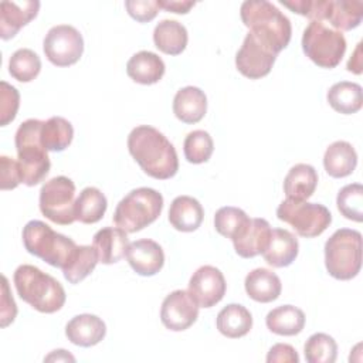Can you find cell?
I'll return each instance as SVG.
<instances>
[{
  "label": "cell",
  "mask_w": 363,
  "mask_h": 363,
  "mask_svg": "<svg viewBox=\"0 0 363 363\" xmlns=\"http://www.w3.org/2000/svg\"><path fill=\"white\" fill-rule=\"evenodd\" d=\"M275 60L277 54L248 33L241 48L235 54V67L244 77L250 79H259L269 74Z\"/></svg>",
  "instance_id": "13"
},
{
  "label": "cell",
  "mask_w": 363,
  "mask_h": 363,
  "mask_svg": "<svg viewBox=\"0 0 363 363\" xmlns=\"http://www.w3.org/2000/svg\"><path fill=\"white\" fill-rule=\"evenodd\" d=\"M159 7L164 9L166 11L177 13V14H186L190 11V9L196 4L194 1L190 0H157Z\"/></svg>",
  "instance_id": "45"
},
{
  "label": "cell",
  "mask_w": 363,
  "mask_h": 363,
  "mask_svg": "<svg viewBox=\"0 0 363 363\" xmlns=\"http://www.w3.org/2000/svg\"><path fill=\"white\" fill-rule=\"evenodd\" d=\"M357 164L354 147L345 140H336L325 152L323 167L330 177L342 179L353 173Z\"/></svg>",
  "instance_id": "27"
},
{
  "label": "cell",
  "mask_w": 363,
  "mask_h": 363,
  "mask_svg": "<svg viewBox=\"0 0 363 363\" xmlns=\"http://www.w3.org/2000/svg\"><path fill=\"white\" fill-rule=\"evenodd\" d=\"M244 286L247 295L261 303L275 301L282 291V284L278 275L267 268H255L248 272Z\"/></svg>",
  "instance_id": "25"
},
{
  "label": "cell",
  "mask_w": 363,
  "mask_h": 363,
  "mask_svg": "<svg viewBox=\"0 0 363 363\" xmlns=\"http://www.w3.org/2000/svg\"><path fill=\"white\" fill-rule=\"evenodd\" d=\"M227 284L223 272L213 265L200 267L189 281V294L200 308H211L225 295Z\"/></svg>",
  "instance_id": "15"
},
{
  "label": "cell",
  "mask_w": 363,
  "mask_h": 363,
  "mask_svg": "<svg viewBox=\"0 0 363 363\" xmlns=\"http://www.w3.org/2000/svg\"><path fill=\"white\" fill-rule=\"evenodd\" d=\"M20 106V94L18 91L7 84L6 81L0 82V125H9L17 115Z\"/></svg>",
  "instance_id": "40"
},
{
  "label": "cell",
  "mask_w": 363,
  "mask_h": 363,
  "mask_svg": "<svg viewBox=\"0 0 363 363\" xmlns=\"http://www.w3.org/2000/svg\"><path fill=\"white\" fill-rule=\"evenodd\" d=\"M277 217L305 238L320 235L332 223V214L323 204L306 200H284L277 208Z\"/></svg>",
  "instance_id": "10"
},
{
  "label": "cell",
  "mask_w": 363,
  "mask_h": 363,
  "mask_svg": "<svg viewBox=\"0 0 363 363\" xmlns=\"http://www.w3.org/2000/svg\"><path fill=\"white\" fill-rule=\"evenodd\" d=\"M199 308L200 306L189 291L177 289L170 292L163 299L160 308V320L167 329L182 332L189 329L197 320Z\"/></svg>",
  "instance_id": "14"
},
{
  "label": "cell",
  "mask_w": 363,
  "mask_h": 363,
  "mask_svg": "<svg viewBox=\"0 0 363 363\" xmlns=\"http://www.w3.org/2000/svg\"><path fill=\"white\" fill-rule=\"evenodd\" d=\"M336 204L343 217L347 220L363 221V186L352 183L342 187L336 197Z\"/></svg>",
  "instance_id": "37"
},
{
  "label": "cell",
  "mask_w": 363,
  "mask_h": 363,
  "mask_svg": "<svg viewBox=\"0 0 363 363\" xmlns=\"http://www.w3.org/2000/svg\"><path fill=\"white\" fill-rule=\"evenodd\" d=\"M98 262V255L94 247L78 245L69 262L62 268L64 278L69 284H78L95 269Z\"/></svg>",
  "instance_id": "35"
},
{
  "label": "cell",
  "mask_w": 363,
  "mask_h": 363,
  "mask_svg": "<svg viewBox=\"0 0 363 363\" xmlns=\"http://www.w3.org/2000/svg\"><path fill=\"white\" fill-rule=\"evenodd\" d=\"M184 157L193 164L207 162L214 150V143L208 132L197 129L190 132L183 143Z\"/></svg>",
  "instance_id": "39"
},
{
  "label": "cell",
  "mask_w": 363,
  "mask_h": 363,
  "mask_svg": "<svg viewBox=\"0 0 363 363\" xmlns=\"http://www.w3.org/2000/svg\"><path fill=\"white\" fill-rule=\"evenodd\" d=\"M128 149L142 170L153 179L166 180L179 170L174 146L153 126L133 128L128 136Z\"/></svg>",
  "instance_id": "1"
},
{
  "label": "cell",
  "mask_w": 363,
  "mask_h": 363,
  "mask_svg": "<svg viewBox=\"0 0 363 363\" xmlns=\"http://www.w3.org/2000/svg\"><path fill=\"white\" fill-rule=\"evenodd\" d=\"M302 50L320 68H335L346 52L345 35L320 21H311L302 34Z\"/></svg>",
  "instance_id": "9"
},
{
  "label": "cell",
  "mask_w": 363,
  "mask_h": 363,
  "mask_svg": "<svg viewBox=\"0 0 363 363\" xmlns=\"http://www.w3.org/2000/svg\"><path fill=\"white\" fill-rule=\"evenodd\" d=\"M207 111L206 94L197 86L179 89L173 99V113L184 123L200 122Z\"/></svg>",
  "instance_id": "22"
},
{
  "label": "cell",
  "mask_w": 363,
  "mask_h": 363,
  "mask_svg": "<svg viewBox=\"0 0 363 363\" xmlns=\"http://www.w3.org/2000/svg\"><path fill=\"white\" fill-rule=\"evenodd\" d=\"M325 265L339 281L354 278L362 268V234L352 228L336 230L325 244Z\"/></svg>",
  "instance_id": "7"
},
{
  "label": "cell",
  "mask_w": 363,
  "mask_h": 363,
  "mask_svg": "<svg viewBox=\"0 0 363 363\" xmlns=\"http://www.w3.org/2000/svg\"><path fill=\"white\" fill-rule=\"evenodd\" d=\"M68 340L81 347L98 345L106 335L105 322L96 315L82 313L74 316L65 326Z\"/></svg>",
  "instance_id": "19"
},
{
  "label": "cell",
  "mask_w": 363,
  "mask_h": 363,
  "mask_svg": "<svg viewBox=\"0 0 363 363\" xmlns=\"http://www.w3.org/2000/svg\"><path fill=\"white\" fill-rule=\"evenodd\" d=\"M318 186V173L313 166L298 163L289 169L284 179V193L286 199L305 201L309 199Z\"/></svg>",
  "instance_id": "24"
},
{
  "label": "cell",
  "mask_w": 363,
  "mask_h": 363,
  "mask_svg": "<svg viewBox=\"0 0 363 363\" xmlns=\"http://www.w3.org/2000/svg\"><path fill=\"white\" fill-rule=\"evenodd\" d=\"M308 363H333L337 357V345L326 333H313L303 347Z\"/></svg>",
  "instance_id": "38"
},
{
  "label": "cell",
  "mask_w": 363,
  "mask_h": 363,
  "mask_svg": "<svg viewBox=\"0 0 363 363\" xmlns=\"http://www.w3.org/2000/svg\"><path fill=\"white\" fill-rule=\"evenodd\" d=\"M251 218L247 213L238 207L225 206L216 211L214 227L218 234L230 238L231 241L237 240L247 230Z\"/></svg>",
  "instance_id": "34"
},
{
  "label": "cell",
  "mask_w": 363,
  "mask_h": 363,
  "mask_svg": "<svg viewBox=\"0 0 363 363\" xmlns=\"http://www.w3.org/2000/svg\"><path fill=\"white\" fill-rule=\"evenodd\" d=\"M41 126L43 121L27 119L18 126L14 138L21 183L27 186L43 182L51 167L47 149L41 143Z\"/></svg>",
  "instance_id": "4"
},
{
  "label": "cell",
  "mask_w": 363,
  "mask_h": 363,
  "mask_svg": "<svg viewBox=\"0 0 363 363\" xmlns=\"http://www.w3.org/2000/svg\"><path fill=\"white\" fill-rule=\"evenodd\" d=\"M187 30L176 20H162L153 31V41L159 51L167 55H179L187 45Z\"/></svg>",
  "instance_id": "29"
},
{
  "label": "cell",
  "mask_w": 363,
  "mask_h": 363,
  "mask_svg": "<svg viewBox=\"0 0 363 363\" xmlns=\"http://www.w3.org/2000/svg\"><path fill=\"white\" fill-rule=\"evenodd\" d=\"M281 4L311 21H329L337 31L360 26L363 3L357 0H281Z\"/></svg>",
  "instance_id": "5"
},
{
  "label": "cell",
  "mask_w": 363,
  "mask_h": 363,
  "mask_svg": "<svg viewBox=\"0 0 363 363\" xmlns=\"http://www.w3.org/2000/svg\"><path fill=\"white\" fill-rule=\"evenodd\" d=\"M0 189L1 190H11L16 189L21 183V172L18 162L9 157L0 156Z\"/></svg>",
  "instance_id": "42"
},
{
  "label": "cell",
  "mask_w": 363,
  "mask_h": 363,
  "mask_svg": "<svg viewBox=\"0 0 363 363\" xmlns=\"http://www.w3.org/2000/svg\"><path fill=\"white\" fill-rule=\"evenodd\" d=\"M125 7L129 16L139 23L152 21L160 9L156 0H126Z\"/></svg>",
  "instance_id": "41"
},
{
  "label": "cell",
  "mask_w": 363,
  "mask_h": 363,
  "mask_svg": "<svg viewBox=\"0 0 363 363\" xmlns=\"http://www.w3.org/2000/svg\"><path fill=\"white\" fill-rule=\"evenodd\" d=\"M346 68L353 74H362V43L357 44L354 52L350 55Z\"/></svg>",
  "instance_id": "46"
},
{
  "label": "cell",
  "mask_w": 363,
  "mask_h": 363,
  "mask_svg": "<svg viewBox=\"0 0 363 363\" xmlns=\"http://www.w3.org/2000/svg\"><path fill=\"white\" fill-rule=\"evenodd\" d=\"M13 281L18 296L38 312L54 313L65 303L62 285L34 265H20L14 271Z\"/></svg>",
  "instance_id": "3"
},
{
  "label": "cell",
  "mask_w": 363,
  "mask_h": 363,
  "mask_svg": "<svg viewBox=\"0 0 363 363\" xmlns=\"http://www.w3.org/2000/svg\"><path fill=\"white\" fill-rule=\"evenodd\" d=\"M75 184L65 176L45 182L40 190V210L52 223L68 225L75 221Z\"/></svg>",
  "instance_id": "11"
},
{
  "label": "cell",
  "mask_w": 363,
  "mask_h": 363,
  "mask_svg": "<svg viewBox=\"0 0 363 363\" xmlns=\"http://www.w3.org/2000/svg\"><path fill=\"white\" fill-rule=\"evenodd\" d=\"M108 207L105 194L96 187H85L75 200V220L84 224L98 223Z\"/></svg>",
  "instance_id": "32"
},
{
  "label": "cell",
  "mask_w": 363,
  "mask_h": 363,
  "mask_svg": "<svg viewBox=\"0 0 363 363\" xmlns=\"http://www.w3.org/2000/svg\"><path fill=\"white\" fill-rule=\"evenodd\" d=\"M267 362L268 363H298L299 356L291 345L277 343L269 349L267 354Z\"/></svg>",
  "instance_id": "44"
},
{
  "label": "cell",
  "mask_w": 363,
  "mask_h": 363,
  "mask_svg": "<svg viewBox=\"0 0 363 363\" xmlns=\"http://www.w3.org/2000/svg\"><path fill=\"white\" fill-rule=\"evenodd\" d=\"M43 50L51 64L57 67H69L79 61L84 52V38L72 26H54L45 34Z\"/></svg>",
  "instance_id": "12"
},
{
  "label": "cell",
  "mask_w": 363,
  "mask_h": 363,
  "mask_svg": "<svg viewBox=\"0 0 363 363\" xmlns=\"http://www.w3.org/2000/svg\"><path fill=\"white\" fill-rule=\"evenodd\" d=\"M1 279H3V294H1L0 313H1V328H6L7 325H10L14 320V318L17 315V306H16V302H14L11 294H10L7 278L3 275Z\"/></svg>",
  "instance_id": "43"
},
{
  "label": "cell",
  "mask_w": 363,
  "mask_h": 363,
  "mask_svg": "<svg viewBox=\"0 0 363 363\" xmlns=\"http://www.w3.org/2000/svg\"><path fill=\"white\" fill-rule=\"evenodd\" d=\"M329 105L339 113L352 115L362 109L363 92L362 86L356 82L340 81L333 84L328 91Z\"/></svg>",
  "instance_id": "31"
},
{
  "label": "cell",
  "mask_w": 363,
  "mask_h": 363,
  "mask_svg": "<svg viewBox=\"0 0 363 363\" xmlns=\"http://www.w3.org/2000/svg\"><path fill=\"white\" fill-rule=\"evenodd\" d=\"M204 217V210L199 200L190 196H177L169 208L170 224L183 233H191L197 230Z\"/></svg>",
  "instance_id": "23"
},
{
  "label": "cell",
  "mask_w": 363,
  "mask_h": 363,
  "mask_svg": "<svg viewBox=\"0 0 363 363\" xmlns=\"http://www.w3.org/2000/svg\"><path fill=\"white\" fill-rule=\"evenodd\" d=\"M271 225L264 218H251L241 237L233 241L235 252L242 258H254L264 252L271 235Z\"/></svg>",
  "instance_id": "26"
},
{
  "label": "cell",
  "mask_w": 363,
  "mask_h": 363,
  "mask_svg": "<svg viewBox=\"0 0 363 363\" xmlns=\"http://www.w3.org/2000/svg\"><path fill=\"white\" fill-rule=\"evenodd\" d=\"M265 323L275 335L294 336L302 332L305 326V313L294 305H281L268 312Z\"/></svg>",
  "instance_id": "30"
},
{
  "label": "cell",
  "mask_w": 363,
  "mask_h": 363,
  "mask_svg": "<svg viewBox=\"0 0 363 363\" xmlns=\"http://www.w3.org/2000/svg\"><path fill=\"white\" fill-rule=\"evenodd\" d=\"M125 257L132 269L142 277H152L157 274L164 264V252L162 247L149 238L130 242Z\"/></svg>",
  "instance_id": "16"
},
{
  "label": "cell",
  "mask_w": 363,
  "mask_h": 363,
  "mask_svg": "<svg viewBox=\"0 0 363 363\" xmlns=\"http://www.w3.org/2000/svg\"><path fill=\"white\" fill-rule=\"evenodd\" d=\"M74 138V128L69 121L61 116H51L43 122L41 143L50 152L65 150Z\"/></svg>",
  "instance_id": "33"
},
{
  "label": "cell",
  "mask_w": 363,
  "mask_h": 363,
  "mask_svg": "<svg viewBox=\"0 0 363 363\" xmlns=\"http://www.w3.org/2000/svg\"><path fill=\"white\" fill-rule=\"evenodd\" d=\"M40 1H1L0 3V37L3 40L13 38L21 27L35 18Z\"/></svg>",
  "instance_id": "17"
},
{
  "label": "cell",
  "mask_w": 363,
  "mask_h": 363,
  "mask_svg": "<svg viewBox=\"0 0 363 363\" xmlns=\"http://www.w3.org/2000/svg\"><path fill=\"white\" fill-rule=\"evenodd\" d=\"M298 251V240L291 231L284 228H272L262 257L268 265L274 268H284L295 261Z\"/></svg>",
  "instance_id": "20"
},
{
  "label": "cell",
  "mask_w": 363,
  "mask_h": 363,
  "mask_svg": "<svg viewBox=\"0 0 363 363\" xmlns=\"http://www.w3.org/2000/svg\"><path fill=\"white\" fill-rule=\"evenodd\" d=\"M240 16L250 33L269 48L279 54L288 47L292 35L289 18L267 0H247L241 4Z\"/></svg>",
  "instance_id": "2"
},
{
  "label": "cell",
  "mask_w": 363,
  "mask_h": 363,
  "mask_svg": "<svg viewBox=\"0 0 363 363\" xmlns=\"http://www.w3.org/2000/svg\"><path fill=\"white\" fill-rule=\"evenodd\" d=\"M163 197L150 187L130 190L116 206L113 223L126 233H136L152 224L162 213Z\"/></svg>",
  "instance_id": "8"
},
{
  "label": "cell",
  "mask_w": 363,
  "mask_h": 363,
  "mask_svg": "<svg viewBox=\"0 0 363 363\" xmlns=\"http://www.w3.org/2000/svg\"><path fill=\"white\" fill-rule=\"evenodd\" d=\"M166 67L163 60L152 51L133 54L126 64V74L130 79L142 85H152L162 79Z\"/></svg>",
  "instance_id": "21"
},
{
  "label": "cell",
  "mask_w": 363,
  "mask_h": 363,
  "mask_svg": "<svg viewBox=\"0 0 363 363\" xmlns=\"http://www.w3.org/2000/svg\"><path fill=\"white\" fill-rule=\"evenodd\" d=\"M41 71L40 57L30 48H20L13 52L9 61L10 75L20 82L33 81Z\"/></svg>",
  "instance_id": "36"
},
{
  "label": "cell",
  "mask_w": 363,
  "mask_h": 363,
  "mask_svg": "<svg viewBox=\"0 0 363 363\" xmlns=\"http://www.w3.org/2000/svg\"><path fill=\"white\" fill-rule=\"evenodd\" d=\"M216 325L218 332L225 337L238 339L251 330L252 316L245 306L240 303H230L218 312Z\"/></svg>",
  "instance_id": "28"
},
{
  "label": "cell",
  "mask_w": 363,
  "mask_h": 363,
  "mask_svg": "<svg viewBox=\"0 0 363 363\" xmlns=\"http://www.w3.org/2000/svg\"><path fill=\"white\" fill-rule=\"evenodd\" d=\"M24 248L55 268H64L72 258L77 244L72 238L54 231L40 220L28 221L23 228Z\"/></svg>",
  "instance_id": "6"
},
{
  "label": "cell",
  "mask_w": 363,
  "mask_h": 363,
  "mask_svg": "<svg viewBox=\"0 0 363 363\" xmlns=\"http://www.w3.org/2000/svg\"><path fill=\"white\" fill-rule=\"evenodd\" d=\"M129 244L126 231L119 227H104L95 233L92 240L98 261L106 265L121 261L126 255Z\"/></svg>",
  "instance_id": "18"
},
{
  "label": "cell",
  "mask_w": 363,
  "mask_h": 363,
  "mask_svg": "<svg viewBox=\"0 0 363 363\" xmlns=\"http://www.w3.org/2000/svg\"><path fill=\"white\" fill-rule=\"evenodd\" d=\"M44 360H75L69 353H67V350H62V349H60V350H54L50 356H47Z\"/></svg>",
  "instance_id": "47"
}]
</instances>
